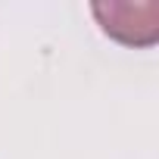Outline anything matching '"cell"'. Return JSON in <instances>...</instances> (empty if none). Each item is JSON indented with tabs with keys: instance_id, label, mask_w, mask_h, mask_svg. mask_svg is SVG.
I'll return each instance as SVG.
<instances>
[{
	"instance_id": "cell-1",
	"label": "cell",
	"mask_w": 159,
	"mask_h": 159,
	"mask_svg": "<svg viewBox=\"0 0 159 159\" xmlns=\"http://www.w3.org/2000/svg\"><path fill=\"white\" fill-rule=\"evenodd\" d=\"M94 19L103 34L125 47H153L159 41V0H125V3H94Z\"/></svg>"
}]
</instances>
